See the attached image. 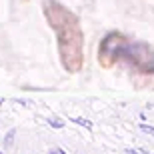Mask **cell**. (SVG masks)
Masks as SVG:
<instances>
[{"label": "cell", "instance_id": "obj_1", "mask_svg": "<svg viewBox=\"0 0 154 154\" xmlns=\"http://www.w3.org/2000/svg\"><path fill=\"white\" fill-rule=\"evenodd\" d=\"M42 14L56 34L62 68L70 74H78L84 66V30L80 18L60 0H42Z\"/></svg>", "mask_w": 154, "mask_h": 154}, {"label": "cell", "instance_id": "obj_2", "mask_svg": "<svg viewBox=\"0 0 154 154\" xmlns=\"http://www.w3.org/2000/svg\"><path fill=\"white\" fill-rule=\"evenodd\" d=\"M98 64L106 70L116 64H126L138 74L154 76V48L144 40L112 30L98 44Z\"/></svg>", "mask_w": 154, "mask_h": 154}, {"label": "cell", "instance_id": "obj_3", "mask_svg": "<svg viewBox=\"0 0 154 154\" xmlns=\"http://www.w3.org/2000/svg\"><path fill=\"white\" fill-rule=\"evenodd\" d=\"M12 138H14V132L8 134V138H6V146H10V144H12Z\"/></svg>", "mask_w": 154, "mask_h": 154}, {"label": "cell", "instance_id": "obj_4", "mask_svg": "<svg viewBox=\"0 0 154 154\" xmlns=\"http://www.w3.org/2000/svg\"><path fill=\"white\" fill-rule=\"evenodd\" d=\"M0 154H2V152H0Z\"/></svg>", "mask_w": 154, "mask_h": 154}]
</instances>
